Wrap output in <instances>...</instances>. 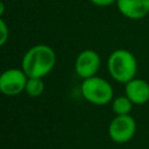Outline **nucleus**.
I'll return each mask as SVG.
<instances>
[{
    "mask_svg": "<svg viewBox=\"0 0 149 149\" xmlns=\"http://www.w3.org/2000/svg\"><path fill=\"white\" fill-rule=\"evenodd\" d=\"M56 64V54L47 44H36L28 49L22 57V70L28 77H40L49 74Z\"/></svg>",
    "mask_w": 149,
    "mask_h": 149,
    "instance_id": "1",
    "label": "nucleus"
},
{
    "mask_svg": "<svg viewBox=\"0 0 149 149\" xmlns=\"http://www.w3.org/2000/svg\"><path fill=\"white\" fill-rule=\"evenodd\" d=\"M107 70L114 80L127 84L135 78L137 62L135 56L129 50L116 49L109 55L107 59Z\"/></svg>",
    "mask_w": 149,
    "mask_h": 149,
    "instance_id": "2",
    "label": "nucleus"
},
{
    "mask_svg": "<svg viewBox=\"0 0 149 149\" xmlns=\"http://www.w3.org/2000/svg\"><path fill=\"white\" fill-rule=\"evenodd\" d=\"M80 91L85 100L93 105H107L113 98V87L104 78L93 76L83 80L80 85Z\"/></svg>",
    "mask_w": 149,
    "mask_h": 149,
    "instance_id": "3",
    "label": "nucleus"
},
{
    "mask_svg": "<svg viewBox=\"0 0 149 149\" xmlns=\"http://www.w3.org/2000/svg\"><path fill=\"white\" fill-rule=\"evenodd\" d=\"M136 132V122L133 116L116 115L108 126V135L116 143H126L133 139Z\"/></svg>",
    "mask_w": 149,
    "mask_h": 149,
    "instance_id": "4",
    "label": "nucleus"
},
{
    "mask_svg": "<svg viewBox=\"0 0 149 149\" xmlns=\"http://www.w3.org/2000/svg\"><path fill=\"white\" fill-rule=\"evenodd\" d=\"M28 76L22 69H7L0 76V91L6 95H17L24 91Z\"/></svg>",
    "mask_w": 149,
    "mask_h": 149,
    "instance_id": "5",
    "label": "nucleus"
},
{
    "mask_svg": "<svg viewBox=\"0 0 149 149\" xmlns=\"http://www.w3.org/2000/svg\"><path fill=\"white\" fill-rule=\"evenodd\" d=\"M100 56L97 51L92 49H86L77 56V59L74 62V70L76 73L83 78H90L97 74V72L100 69Z\"/></svg>",
    "mask_w": 149,
    "mask_h": 149,
    "instance_id": "6",
    "label": "nucleus"
},
{
    "mask_svg": "<svg viewBox=\"0 0 149 149\" xmlns=\"http://www.w3.org/2000/svg\"><path fill=\"white\" fill-rule=\"evenodd\" d=\"M119 12L127 19L140 20L149 14V0H116Z\"/></svg>",
    "mask_w": 149,
    "mask_h": 149,
    "instance_id": "7",
    "label": "nucleus"
},
{
    "mask_svg": "<svg viewBox=\"0 0 149 149\" xmlns=\"http://www.w3.org/2000/svg\"><path fill=\"white\" fill-rule=\"evenodd\" d=\"M126 95L135 105H143L149 100V83L144 79L134 78L126 84Z\"/></svg>",
    "mask_w": 149,
    "mask_h": 149,
    "instance_id": "8",
    "label": "nucleus"
},
{
    "mask_svg": "<svg viewBox=\"0 0 149 149\" xmlns=\"http://www.w3.org/2000/svg\"><path fill=\"white\" fill-rule=\"evenodd\" d=\"M133 102L127 95H120L113 99L112 101V109L115 113V115H127L132 112Z\"/></svg>",
    "mask_w": 149,
    "mask_h": 149,
    "instance_id": "9",
    "label": "nucleus"
},
{
    "mask_svg": "<svg viewBox=\"0 0 149 149\" xmlns=\"http://www.w3.org/2000/svg\"><path fill=\"white\" fill-rule=\"evenodd\" d=\"M44 91V81L40 77H28L27 85L24 88V92L31 97V98H37L40 97Z\"/></svg>",
    "mask_w": 149,
    "mask_h": 149,
    "instance_id": "10",
    "label": "nucleus"
},
{
    "mask_svg": "<svg viewBox=\"0 0 149 149\" xmlns=\"http://www.w3.org/2000/svg\"><path fill=\"white\" fill-rule=\"evenodd\" d=\"M0 33H1V36H0V44L3 45L7 40H8V36H9V30H8V27L5 22L3 19H0Z\"/></svg>",
    "mask_w": 149,
    "mask_h": 149,
    "instance_id": "11",
    "label": "nucleus"
},
{
    "mask_svg": "<svg viewBox=\"0 0 149 149\" xmlns=\"http://www.w3.org/2000/svg\"><path fill=\"white\" fill-rule=\"evenodd\" d=\"M90 1L98 7H107L113 2H116V0H90Z\"/></svg>",
    "mask_w": 149,
    "mask_h": 149,
    "instance_id": "12",
    "label": "nucleus"
}]
</instances>
